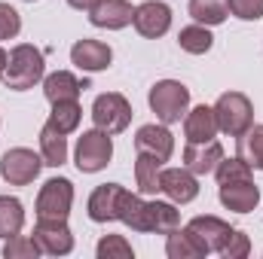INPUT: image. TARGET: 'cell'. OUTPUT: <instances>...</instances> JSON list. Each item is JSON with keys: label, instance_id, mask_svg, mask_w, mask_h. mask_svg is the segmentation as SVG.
Segmentation results:
<instances>
[{"label": "cell", "instance_id": "obj_1", "mask_svg": "<svg viewBox=\"0 0 263 259\" xmlns=\"http://www.w3.org/2000/svg\"><path fill=\"white\" fill-rule=\"evenodd\" d=\"M43 70H46L43 52L34 49L31 43H18V46L9 52V58H6L3 82H6V89H12V92H28V89H34V85L43 79Z\"/></svg>", "mask_w": 263, "mask_h": 259}, {"label": "cell", "instance_id": "obj_2", "mask_svg": "<svg viewBox=\"0 0 263 259\" xmlns=\"http://www.w3.org/2000/svg\"><path fill=\"white\" fill-rule=\"evenodd\" d=\"M190 107V89L178 79H159L150 89V110L156 113V119L162 125L181 122V116Z\"/></svg>", "mask_w": 263, "mask_h": 259}, {"label": "cell", "instance_id": "obj_3", "mask_svg": "<svg viewBox=\"0 0 263 259\" xmlns=\"http://www.w3.org/2000/svg\"><path fill=\"white\" fill-rule=\"evenodd\" d=\"M214 119H217V131H223L230 137H239L254 125V107H251L248 95L227 92L214 104Z\"/></svg>", "mask_w": 263, "mask_h": 259}, {"label": "cell", "instance_id": "obj_4", "mask_svg": "<svg viewBox=\"0 0 263 259\" xmlns=\"http://www.w3.org/2000/svg\"><path fill=\"white\" fill-rule=\"evenodd\" d=\"M110 156H114V140L110 134L101 128L83 131V137L77 140V153H73V162L83 174H95L101 168L110 165Z\"/></svg>", "mask_w": 263, "mask_h": 259}, {"label": "cell", "instance_id": "obj_5", "mask_svg": "<svg viewBox=\"0 0 263 259\" xmlns=\"http://www.w3.org/2000/svg\"><path fill=\"white\" fill-rule=\"evenodd\" d=\"M43 168V156H37L34 149H25V146H15V149H6L3 159H0V177L9 183V186H28L37 180Z\"/></svg>", "mask_w": 263, "mask_h": 259}, {"label": "cell", "instance_id": "obj_6", "mask_svg": "<svg viewBox=\"0 0 263 259\" xmlns=\"http://www.w3.org/2000/svg\"><path fill=\"white\" fill-rule=\"evenodd\" d=\"M92 119H95V128L107 131V134H120L132 122V104L117 92L98 95L92 104Z\"/></svg>", "mask_w": 263, "mask_h": 259}, {"label": "cell", "instance_id": "obj_7", "mask_svg": "<svg viewBox=\"0 0 263 259\" xmlns=\"http://www.w3.org/2000/svg\"><path fill=\"white\" fill-rule=\"evenodd\" d=\"M73 204V183L67 177H52L37 195V220H67Z\"/></svg>", "mask_w": 263, "mask_h": 259}, {"label": "cell", "instance_id": "obj_8", "mask_svg": "<svg viewBox=\"0 0 263 259\" xmlns=\"http://www.w3.org/2000/svg\"><path fill=\"white\" fill-rule=\"evenodd\" d=\"M132 25H135V31H138L141 37L156 40V37H162V34L172 28V9H168L162 0H147V3H141V6L135 9Z\"/></svg>", "mask_w": 263, "mask_h": 259}, {"label": "cell", "instance_id": "obj_9", "mask_svg": "<svg viewBox=\"0 0 263 259\" xmlns=\"http://www.w3.org/2000/svg\"><path fill=\"white\" fill-rule=\"evenodd\" d=\"M34 241L43 253L49 256H65L73 250V235L65 220H37L34 226Z\"/></svg>", "mask_w": 263, "mask_h": 259}, {"label": "cell", "instance_id": "obj_10", "mask_svg": "<svg viewBox=\"0 0 263 259\" xmlns=\"http://www.w3.org/2000/svg\"><path fill=\"white\" fill-rule=\"evenodd\" d=\"M159 192H165L175 204H190L199 195L196 174L187 168H165L159 177Z\"/></svg>", "mask_w": 263, "mask_h": 259}, {"label": "cell", "instance_id": "obj_11", "mask_svg": "<svg viewBox=\"0 0 263 259\" xmlns=\"http://www.w3.org/2000/svg\"><path fill=\"white\" fill-rule=\"evenodd\" d=\"M135 149L147 153L159 162H168L172 153H175V137L165 125H141L138 134H135Z\"/></svg>", "mask_w": 263, "mask_h": 259}, {"label": "cell", "instance_id": "obj_12", "mask_svg": "<svg viewBox=\"0 0 263 259\" xmlns=\"http://www.w3.org/2000/svg\"><path fill=\"white\" fill-rule=\"evenodd\" d=\"M70 61L80 67V70H89V73H98V70H107L114 61V52L107 43L101 40H77L73 49H70Z\"/></svg>", "mask_w": 263, "mask_h": 259}, {"label": "cell", "instance_id": "obj_13", "mask_svg": "<svg viewBox=\"0 0 263 259\" xmlns=\"http://www.w3.org/2000/svg\"><path fill=\"white\" fill-rule=\"evenodd\" d=\"M132 15H135V9L129 0H98L89 9V21L95 28H107V31H120V28L132 25Z\"/></svg>", "mask_w": 263, "mask_h": 259}, {"label": "cell", "instance_id": "obj_14", "mask_svg": "<svg viewBox=\"0 0 263 259\" xmlns=\"http://www.w3.org/2000/svg\"><path fill=\"white\" fill-rule=\"evenodd\" d=\"M260 201V189L254 186V180H233V183H220V204L233 213H251Z\"/></svg>", "mask_w": 263, "mask_h": 259}, {"label": "cell", "instance_id": "obj_15", "mask_svg": "<svg viewBox=\"0 0 263 259\" xmlns=\"http://www.w3.org/2000/svg\"><path fill=\"white\" fill-rule=\"evenodd\" d=\"M220 159H223V146L217 140H205V143L187 140L184 146V168L193 174H214Z\"/></svg>", "mask_w": 263, "mask_h": 259}, {"label": "cell", "instance_id": "obj_16", "mask_svg": "<svg viewBox=\"0 0 263 259\" xmlns=\"http://www.w3.org/2000/svg\"><path fill=\"white\" fill-rule=\"evenodd\" d=\"M123 186L120 183H101L89 195V220L92 223H114L117 220V204H120Z\"/></svg>", "mask_w": 263, "mask_h": 259}, {"label": "cell", "instance_id": "obj_17", "mask_svg": "<svg viewBox=\"0 0 263 259\" xmlns=\"http://www.w3.org/2000/svg\"><path fill=\"white\" fill-rule=\"evenodd\" d=\"M187 229L208 247V253H211V250H220L223 241H227L230 232H233L230 223H223L220 217H193V220L187 223Z\"/></svg>", "mask_w": 263, "mask_h": 259}, {"label": "cell", "instance_id": "obj_18", "mask_svg": "<svg viewBox=\"0 0 263 259\" xmlns=\"http://www.w3.org/2000/svg\"><path fill=\"white\" fill-rule=\"evenodd\" d=\"M83 89H86V85H83L70 70H55V73H49V76L43 79V95H46L49 104H59V101H77Z\"/></svg>", "mask_w": 263, "mask_h": 259}, {"label": "cell", "instance_id": "obj_19", "mask_svg": "<svg viewBox=\"0 0 263 259\" xmlns=\"http://www.w3.org/2000/svg\"><path fill=\"white\" fill-rule=\"evenodd\" d=\"M165 253L172 259H199V256H208V247L199 241L196 235L184 226H178L175 232H168V241H165Z\"/></svg>", "mask_w": 263, "mask_h": 259}, {"label": "cell", "instance_id": "obj_20", "mask_svg": "<svg viewBox=\"0 0 263 259\" xmlns=\"http://www.w3.org/2000/svg\"><path fill=\"white\" fill-rule=\"evenodd\" d=\"M184 134H187V140H193V143H205V140H214V134H217V119H214V107H196V110H190L187 113V119H184Z\"/></svg>", "mask_w": 263, "mask_h": 259}, {"label": "cell", "instance_id": "obj_21", "mask_svg": "<svg viewBox=\"0 0 263 259\" xmlns=\"http://www.w3.org/2000/svg\"><path fill=\"white\" fill-rule=\"evenodd\" d=\"M181 226V213L172 201H147V232L168 235Z\"/></svg>", "mask_w": 263, "mask_h": 259}, {"label": "cell", "instance_id": "obj_22", "mask_svg": "<svg viewBox=\"0 0 263 259\" xmlns=\"http://www.w3.org/2000/svg\"><path fill=\"white\" fill-rule=\"evenodd\" d=\"M40 156H43V165L49 168H62L67 162V137L49 122L40 128Z\"/></svg>", "mask_w": 263, "mask_h": 259}, {"label": "cell", "instance_id": "obj_23", "mask_svg": "<svg viewBox=\"0 0 263 259\" xmlns=\"http://www.w3.org/2000/svg\"><path fill=\"white\" fill-rule=\"evenodd\" d=\"M117 220L126 223L132 232H147V201L135 192L120 195V204H117Z\"/></svg>", "mask_w": 263, "mask_h": 259}, {"label": "cell", "instance_id": "obj_24", "mask_svg": "<svg viewBox=\"0 0 263 259\" xmlns=\"http://www.w3.org/2000/svg\"><path fill=\"white\" fill-rule=\"evenodd\" d=\"M159 177H162V162L147 156V153H138V162H135V180H138V189L144 195H156L159 192Z\"/></svg>", "mask_w": 263, "mask_h": 259}, {"label": "cell", "instance_id": "obj_25", "mask_svg": "<svg viewBox=\"0 0 263 259\" xmlns=\"http://www.w3.org/2000/svg\"><path fill=\"white\" fill-rule=\"evenodd\" d=\"M25 226V207L12 195H0V238L18 235Z\"/></svg>", "mask_w": 263, "mask_h": 259}, {"label": "cell", "instance_id": "obj_26", "mask_svg": "<svg viewBox=\"0 0 263 259\" xmlns=\"http://www.w3.org/2000/svg\"><path fill=\"white\" fill-rule=\"evenodd\" d=\"M190 15L205 28L223 25L230 15V0H190Z\"/></svg>", "mask_w": 263, "mask_h": 259}, {"label": "cell", "instance_id": "obj_27", "mask_svg": "<svg viewBox=\"0 0 263 259\" xmlns=\"http://www.w3.org/2000/svg\"><path fill=\"white\" fill-rule=\"evenodd\" d=\"M239 159L263 171V125H251L245 134H239Z\"/></svg>", "mask_w": 263, "mask_h": 259}, {"label": "cell", "instance_id": "obj_28", "mask_svg": "<svg viewBox=\"0 0 263 259\" xmlns=\"http://www.w3.org/2000/svg\"><path fill=\"white\" fill-rule=\"evenodd\" d=\"M178 43H181V49L190 52V55H205V52L211 49L214 37H211V31H208L205 25H187V28H181Z\"/></svg>", "mask_w": 263, "mask_h": 259}, {"label": "cell", "instance_id": "obj_29", "mask_svg": "<svg viewBox=\"0 0 263 259\" xmlns=\"http://www.w3.org/2000/svg\"><path fill=\"white\" fill-rule=\"evenodd\" d=\"M80 116H83V110H80L77 101H59V104H52L49 125L59 128L62 134H70V131L80 128Z\"/></svg>", "mask_w": 263, "mask_h": 259}, {"label": "cell", "instance_id": "obj_30", "mask_svg": "<svg viewBox=\"0 0 263 259\" xmlns=\"http://www.w3.org/2000/svg\"><path fill=\"white\" fill-rule=\"evenodd\" d=\"M217 183H233V180H251V165L242 159H220L217 168Z\"/></svg>", "mask_w": 263, "mask_h": 259}, {"label": "cell", "instance_id": "obj_31", "mask_svg": "<svg viewBox=\"0 0 263 259\" xmlns=\"http://www.w3.org/2000/svg\"><path fill=\"white\" fill-rule=\"evenodd\" d=\"M40 253H43V250L37 247V241H34V238H25V235L6 238V247H3V256L6 259H37Z\"/></svg>", "mask_w": 263, "mask_h": 259}, {"label": "cell", "instance_id": "obj_32", "mask_svg": "<svg viewBox=\"0 0 263 259\" xmlns=\"http://www.w3.org/2000/svg\"><path fill=\"white\" fill-rule=\"evenodd\" d=\"M132 244L123 235H104L98 241V259H132Z\"/></svg>", "mask_w": 263, "mask_h": 259}, {"label": "cell", "instance_id": "obj_33", "mask_svg": "<svg viewBox=\"0 0 263 259\" xmlns=\"http://www.w3.org/2000/svg\"><path fill=\"white\" fill-rule=\"evenodd\" d=\"M223 259H245L251 253V241H248V235L245 232H239V229H233L230 232V238L223 241V247L217 250Z\"/></svg>", "mask_w": 263, "mask_h": 259}, {"label": "cell", "instance_id": "obj_34", "mask_svg": "<svg viewBox=\"0 0 263 259\" xmlns=\"http://www.w3.org/2000/svg\"><path fill=\"white\" fill-rule=\"evenodd\" d=\"M18 31H22V15L9 3H0V40H12Z\"/></svg>", "mask_w": 263, "mask_h": 259}, {"label": "cell", "instance_id": "obj_35", "mask_svg": "<svg viewBox=\"0 0 263 259\" xmlns=\"http://www.w3.org/2000/svg\"><path fill=\"white\" fill-rule=\"evenodd\" d=\"M230 12L242 21H257L263 18V0H230Z\"/></svg>", "mask_w": 263, "mask_h": 259}, {"label": "cell", "instance_id": "obj_36", "mask_svg": "<svg viewBox=\"0 0 263 259\" xmlns=\"http://www.w3.org/2000/svg\"><path fill=\"white\" fill-rule=\"evenodd\" d=\"M67 3H70L73 9H92V6H95L98 0H67Z\"/></svg>", "mask_w": 263, "mask_h": 259}, {"label": "cell", "instance_id": "obj_37", "mask_svg": "<svg viewBox=\"0 0 263 259\" xmlns=\"http://www.w3.org/2000/svg\"><path fill=\"white\" fill-rule=\"evenodd\" d=\"M6 58H9V55H6V52L0 49V76H3V67H6Z\"/></svg>", "mask_w": 263, "mask_h": 259}, {"label": "cell", "instance_id": "obj_38", "mask_svg": "<svg viewBox=\"0 0 263 259\" xmlns=\"http://www.w3.org/2000/svg\"><path fill=\"white\" fill-rule=\"evenodd\" d=\"M28 3H34V0H28Z\"/></svg>", "mask_w": 263, "mask_h": 259}]
</instances>
